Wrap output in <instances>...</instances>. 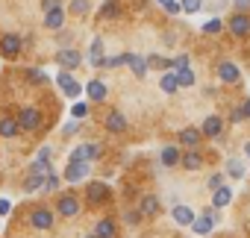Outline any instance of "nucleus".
<instances>
[{
	"label": "nucleus",
	"mask_w": 250,
	"mask_h": 238,
	"mask_svg": "<svg viewBox=\"0 0 250 238\" xmlns=\"http://www.w3.org/2000/svg\"><path fill=\"white\" fill-rule=\"evenodd\" d=\"M18 130H27V133H33V130H39L42 127V112L36 109V106H24L21 112H18Z\"/></svg>",
	"instance_id": "nucleus-1"
},
{
	"label": "nucleus",
	"mask_w": 250,
	"mask_h": 238,
	"mask_svg": "<svg viewBox=\"0 0 250 238\" xmlns=\"http://www.w3.org/2000/svg\"><path fill=\"white\" fill-rule=\"evenodd\" d=\"M100 153H103V147H100L97 141H88V144H80V147H74L68 162H88V165H91L94 159H100Z\"/></svg>",
	"instance_id": "nucleus-2"
},
{
	"label": "nucleus",
	"mask_w": 250,
	"mask_h": 238,
	"mask_svg": "<svg viewBox=\"0 0 250 238\" xmlns=\"http://www.w3.org/2000/svg\"><path fill=\"white\" fill-rule=\"evenodd\" d=\"M218 223V209H206L200 218H194V223H191V232L194 235H206V232H212V226Z\"/></svg>",
	"instance_id": "nucleus-3"
},
{
	"label": "nucleus",
	"mask_w": 250,
	"mask_h": 238,
	"mask_svg": "<svg viewBox=\"0 0 250 238\" xmlns=\"http://www.w3.org/2000/svg\"><path fill=\"white\" fill-rule=\"evenodd\" d=\"M221 133H224V118L215 115V112L206 115V118H203V124H200V136H203V139H218Z\"/></svg>",
	"instance_id": "nucleus-4"
},
{
	"label": "nucleus",
	"mask_w": 250,
	"mask_h": 238,
	"mask_svg": "<svg viewBox=\"0 0 250 238\" xmlns=\"http://www.w3.org/2000/svg\"><path fill=\"white\" fill-rule=\"evenodd\" d=\"M235 39H247L250 36V15H238V12H232V18L224 24Z\"/></svg>",
	"instance_id": "nucleus-5"
},
{
	"label": "nucleus",
	"mask_w": 250,
	"mask_h": 238,
	"mask_svg": "<svg viewBox=\"0 0 250 238\" xmlns=\"http://www.w3.org/2000/svg\"><path fill=\"white\" fill-rule=\"evenodd\" d=\"M56 62H59V68H62V71H74V68L83 62V53H80V50H74V47H59Z\"/></svg>",
	"instance_id": "nucleus-6"
},
{
	"label": "nucleus",
	"mask_w": 250,
	"mask_h": 238,
	"mask_svg": "<svg viewBox=\"0 0 250 238\" xmlns=\"http://www.w3.org/2000/svg\"><path fill=\"white\" fill-rule=\"evenodd\" d=\"M177 141H180L186 150H200V144H203V136H200V130H197V127H186V130H180Z\"/></svg>",
	"instance_id": "nucleus-7"
},
{
	"label": "nucleus",
	"mask_w": 250,
	"mask_h": 238,
	"mask_svg": "<svg viewBox=\"0 0 250 238\" xmlns=\"http://www.w3.org/2000/svg\"><path fill=\"white\" fill-rule=\"evenodd\" d=\"M180 165L186 168V171H203V165H206V156L200 153V150H183L180 153Z\"/></svg>",
	"instance_id": "nucleus-8"
},
{
	"label": "nucleus",
	"mask_w": 250,
	"mask_h": 238,
	"mask_svg": "<svg viewBox=\"0 0 250 238\" xmlns=\"http://www.w3.org/2000/svg\"><path fill=\"white\" fill-rule=\"evenodd\" d=\"M56 82H59V88H62L65 97H80V94H83V85L74 82V77H71L68 71H59V74H56Z\"/></svg>",
	"instance_id": "nucleus-9"
},
{
	"label": "nucleus",
	"mask_w": 250,
	"mask_h": 238,
	"mask_svg": "<svg viewBox=\"0 0 250 238\" xmlns=\"http://www.w3.org/2000/svg\"><path fill=\"white\" fill-rule=\"evenodd\" d=\"M56 215H62V218H74V215H80V200H77L74 194H62L59 203H56Z\"/></svg>",
	"instance_id": "nucleus-10"
},
{
	"label": "nucleus",
	"mask_w": 250,
	"mask_h": 238,
	"mask_svg": "<svg viewBox=\"0 0 250 238\" xmlns=\"http://www.w3.org/2000/svg\"><path fill=\"white\" fill-rule=\"evenodd\" d=\"M218 79L227 82V85H235V82L241 79L238 65H235V62H221V65H218Z\"/></svg>",
	"instance_id": "nucleus-11"
},
{
	"label": "nucleus",
	"mask_w": 250,
	"mask_h": 238,
	"mask_svg": "<svg viewBox=\"0 0 250 238\" xmlns=\"http://www.w3.org/2000/svg\"><path fill=\"white\" fill-rule=\"evenodd\" d=\"M85 197H88V203L100 206V203H106V200H109V185H106V182H88Z\"/></svg>",
	"instance_id": "nucleus-12"
},
{
	"label": "nucleus",
	"mask_w": 250,
	"mask_h": 238,
	"mask_svg": "<svg viewBox=\"0 0 250 238\" xmlns=\"http://www.w3.org/2000/svg\"><path fill=\"white\" fill-rule=\"evenodd\" d=\"M159 209H162V203H159L156 194H145V197L139 200V215H142V218H156Z\"/></svg>",
	"instance_id": "nucleus-13"
},
{
	"label": "nucleus",
	"mask_w": 250,
	"mask_h": 238,
	"mask_svg": "<svg viewBox=\"0 0 250 238\" xmlns=\"http://www.w3.org/2000/svg\"><path fill=\"white\" fill-rule=\"evenodd\" d=\"M171 218H174V223H180V226H191L194 223V209L191 206H186V203H177L174 209H171Z\"/></svg>",
	"instance_id": "nucleus-14"
},
{
	"label": "nucleus",
	"mask_w": 250,
	"mask_h": 238,
	"mask_svg": "<svg viewBox=\"0 0 250 238\" xmlns=\"http://www.w3.org/2000/svg\"><path fill=\"white\" fill-rule=\"evenodd\" d=\"M21 50H24V41L18 36H3V39H0V53H3L6 59H15Z\"/></svg>",
	"instance_id": "nucleus-15"
},
{
	"label": "nucleus",
	"mask_w": 250,
	"mask_h": 238,
	"mask_svg": "<svg viewBox=\"0 0 250 238\" xmlns=\"http://www.w3.org/2000/svg\"><path fill=\"white\" fill-rule=\"evenodd\" d=\"M88 171H91L88 162H68V168H65V179H68V182H80V179L88 177Z\"/></svg>",
	"instance_id": "nucleus-16"
},
{
	"label": "nucleus",
	"mask_w": 250,
	"mask_h": 238,
	"mask_svg": "<svg viewBox=\"0 0 250 238\" xmlns=\"http://www.w3.org/2000/svg\"><path fill=\"white\" fill-rule=\"evenodd\" d=\"M127 118H124V112H118V109H112L109 115H106V130L109 133H127Z\"/></svg>",
	"instance_id": "nucleus-17"
},
{
	"label": "nucleus",
	"mask_w": 250,
	"mask_h": 238,
	"mask_svg": "<svg viewBox=\"0 0 250 238\" xmlns=\"http://www.w3.org/2000/svg\"><path fill=\"white\" fill-rule=\"evenodd\" d=\"M30 223H33L36 229H50V226H53V212L44 209V206H39V209L30 215Z\"/></svg>",
	"instance_id": "nucleus-18"
},
{
	"label": "nucleus",
	"mask_w": 250,
	"mask_h": 238,
	"mask_svg": "<svg viewBox=\"0 0 250 238\" xmlns=\"http://www.w3.org/2000/svg\"><path fill=\"white\" fill-rule=\"evenodd\" d=\"M94 238H115L118 235V226H115V220L112 218H100L97 223H94V232H91Z\"/></svg>",
	"instance_id": "nucleus-19"
},
{
	"label": "nucleus",
	"mask_w": 250,
	"mask_h": 238,
	"mask_svg": "<svg viewBox=\"0 0 250 238\" xmlns=\"http://www.w3.org/2000/svg\"><path fill=\"white\" fill-rule=\"evenodd\" d=\"M88 59H91V65H94V68H103V65H106V56H103V39H100V36H94V39H91Z\"/></svg>",
	"instance_id": "nucleus-20"
},
{
	"label": "nucleus",
	"mask_w": 250,
	"mask_h": 238,
	"mask_svg": "<svg viewBox=\"0 0 250 238\" xmlns=\"http://www.w3.org/2000/svg\"><path fill=\"white\" fill-rule=\"evenodd\" d=\"M127 65H130L133 77H139V79L147 77V59H145V56H139V53H127Z\"/></svg>",
	"instance_id": "nucleus-21"
},
{
	"label": "nucleus",
	"mask_w": 250,
	"mask_h": 238,
	"mask_svg": "<svg viewBox=\"0 0 250 238\" xmlns=\"http://www.w3.org/2000/svg\"><path fill=\"white\" fill-rule=\"evenodd\" d=\"M159 162H162L165 168H177V165H180V147H177V144H165L162 153H159Z\"/></svg>",
	"instance_id": "nucleus-22"
},
{
	"label": "nucleus",
	"mask_w": 250,
	"mask_h": 238,
	"mask_svg": "<svg viewBox=\"0 0 250 238\" xmlns=\"http://www.w3.org/2000/svg\"><path fill=\"white\" fill-rule=\"evenodd\" d=\"M174 79H177V85H180V88H188V85H194V82H197V77H194L191 65L177 68V71H174Z\"/></svg>",
	"instance_id": "nucleus-23"
},
{
	"label": "nucleus",
	"mask_w": 250,
	"mask_h": 238,
	"mask_svg": "<svg viewBox=\"0 0 250 238\" xmlns=\"http://www.w3.org/2000/svg\"><path fill=\"white\" fill-rule=\"evenodd\" d=\"M85 94H88V97H91L94 103H103L109 91H106V82H100V79H91V82L85 85Z\"/></svg>",
	"instance_id": "nucleus-24"
},
{
	"label": "nucleus",
	"mask_w": 250,
	"mask_h": 238,
	"mask_svg": "<svg viewBox=\"0 0 250 238\" xmlns=\"http://www.w3.org/2000/svg\"><path fill=\"white\" fill-rule=\"evenodd\" d=\"M229 203H232V188L221 185L218 191H212V209H224V206H229Z\"/></svg>",
	"instance_id": "nucleus-25"
},
{
	"label": "nucleus",
	"mask_w": 250,
	"mask_h": 238,
	"mask_svg": "<svg viewBox=\"0 0 250 238\" xmlns=\"http://www.w3.org/2000/svg\"><path fill=\"white\" fill-rule=\"evenodd\" d=\"M44 27L47 30H62L65 27V9H53L44 15Z\"/></svg>",
	"instance_id": "nucleus-26"
},
{
	"label": "nucleus",
	"mask_w": 250,
	"mask_h": 238,
	"mask_svg": "<svg viewBox=\"0 0 250 238\" xmlns=\"http://www.w3.org/2000/svg\"><path fill=\"white\" fill-rule=\"evenodd\" d=\"M227 177H232V179H241L244 177V159H238V156H229L227 159V171H224Z\"/></svg>",
	"instance_id": "nucleus-27"
},
{
	"label": "nucleus",
	"mask_w": 250,
	"mask_h": 238,
	"mask_svg": "<svg viewBox=\"0 0 250 238\" xmlns=\"http://www.w3.org/2000/svg\"><path fill=\"white\" fill-rule=\"evenodd\" d=\"M21 130H18V121L15 118H0V136L3 139H15Z\"/></svg>",
	"instance_id": "nucleus-28"
},
{
	"label": "nucleus",
	"mask_w": 250,
	"mask_h": 238,
	"mask_svg": "<svg viewBox=\"0 0 250 238\" xmlns=\"http://www.w3.org/2000/svg\"><path fill=\"white\" fill-rule=\"evenodd\" d=\"M159 88H162L165 94H177V91H180V85H177V79H174V71H168V74L159 77Z\"/></svg>",
	"instance_id": "nucleus-29"
},
{
	"label": "nucleus",
	"mask_w": 250,
	"mask_h": 238,
	"mask_svg": "<svg viewBox=\"0 0 250 238\" xmlns=\"http://www.w3.org/2000/svg\"><path fill=\"white\" fill-rule=\"evenodd\" d=\"M39 188H44V177H42V174H27V179H24V191L33 194V191H39Z\"/></svg>",
	"instance_id": "nucleus-30"
},
{
	"label": "nucleus",
	"mask_w": 250,
	"mask_h": 238,
	"mask_svg": "<svg viewBox=\"0 0 250 238\" xmlns=\"http://www.w3.org/2000/svg\"><path fill=\"white\" fill-rule=\"evenodd\" d=\"M118 15H121L118 0H106V3L100 6V18H118Z\"/></svg>",
	"instance_id": "nucleus-31"
},
{
	"label": "nucleus",
	"mask_w": 250,
	"mask_h": 238,
	"mask_svg": "<svg viewBox=\"0 0 250 238\" xmlns=\"http://www.w3.org/2000/svg\"><path fill=\"white\" fill-rule=\"evenodd\" d=\"M200 30H203L206 36H218V33L224 30V21H221V18H209V21H206V24H203Z\"/></svg>",
	"instance_id": "nucleus-32"
},
{
	"label": "nucleus",
	"mask_w": 250,
	"mask_h": 238,
	"mask_svg": "<svg viewBox=\"0 0 250 238\" xmlns=\"http://www.w3.org/2000/svg\"><path fill=\"white\" fill-rule=\"evenodd\" d=\"M200 9H203V0H180V12L194 15V12H200Z\"/></svg>",
	"instance_id": "nucleus-33"
},
{
	"label": "nucleus",
	"mask_w": 250,
	"mask_h": 238,
	"mask_svg": "<svg viewBox=\"0 0 250 238\" xmlns=\"http://www.w3.org/2000/svg\"><path fill=\"white\" fill-rule=\"evenodd\" d=\"M27 79L36 82V85H44V82H47V74H44L42 68H30V71H27Z\"/></svg>",
	"instance_id": "nucleus-34"
},
{
	"label": "nucleus",
	"mask_w": 250,
	"mask_h": 238,
	"mask_svg": "<svg viewBox=\"0 0 250 238\" xmlns=\"http://www.w3.org/2000/svg\"><path fill=\"white\" fill-rule=\"evenodd\" d=\"M91 9L88 0H71V15H85Z\"/></svg>",
	"instance_id": "nucleus-35"
},
{
	"label": "nucleus",
	"mask_w": 250,
	"mask_h": 238,
	"mask_svg": "<svg viewBox=\"0 0 250 238\" xmlns=\"http://www.w3.org/2000/svg\"><path fill=\"white\" fill-rule=\"evenodd\" d=\"M224 185V174H209V179H206V188L209 191H218Z\"/></svg>",
	"instance_id": "nucleus-36"
},
{
	"label": "nucleus",
	"mask_w": 250,
	"mask_h": 238,
	"mask_svg": "<svg viewBox=\"0 0 250 238\" xmlns=\"http://www.w3.org/2000/svg\"><path fill=\"white\" fill-rule=\"evenodd\" d=\"M124 223H130V226H139V223H142V215H139V209H130V212H124Z\"/></svg>",
	"instance_id": "nucleus-37"
},
{
	"label": "nucleus",
	"mask_w": 250,
	"mask_h": 238,
	"mask_svg": "<svg viewBox=\"0 0 250 238\" xmlns=\"http://www.w3.org/2000/svg\"><path fill=\"white\" fill-rule=\"evenodd\" d=\"M159 3L168 15H180V0H159Z\"/></svg>",
	"instance_id": "nucleus-38"
},
{
	"label": "nucleus",
	"mask_w": 250,
	"mask_h": 238,
	"mask_svg": "<svg viewBox=\"0 0 250 238\" xmlns=\"http://www.w3.org/2000/svg\"><path fill=\"white\" fill-rule=\"evenodd\" d=\"M121 65H127V53H121V56H109L103 68H121Z\"/></svg>",
	"instance_id": "nucleus-39"
},
{
	"label": "nucleus",
	"mask_w": 250,
	"mask_h": 238,
	"mask_svg": "<svg viewBox=\"0 0 250 238\" xmlns=\"http://www.w3.org/2000/svg\"><path fill=\"white\" fill-rule=\"evenodd\" d=\"M56 188H59V177L50 171V174L44 177V191H56Z\"/></svg>",
	"instance_id": "nucleus-40"
},
{
	"label": "nucleus",
	"mask_w": 250,
	"mask_h": 238,
	"mask_svg": "<svg viewBox=\"0 0 250 238\" xmlns=\"http://www.w3.org/2000/svg\"><path fill=\"white\" fill-rule=\"evenodd\" d=\"M232 9H235L238 15H247V12H250V0H232Z\"/></svg>",
	"instance_id": "nucleus-41"
},
{
	"label": "nucleus",
	"mask_w": 250,
	"mask_h": 238,
	"mask_svg": "<svg viewBox=\"0 0 250 238\" xmlns=\"http://www.w3.org/2000/svg\"><path fill=\"white\" fill-rule=\"evenodd\" d=\"M229 124H244V112H241V106H232V112H229Z\"/></svg>",
	"instance_id": "nucleus-42"
},
{
	"label": "nucleus",
	"mask_w": 250,
	"mask_h": 238,
	"mask_svg": "<svg viewBox=\"0 0 250 238\" xmlns=\"http://www.w3.org/2000/svg\"><path fill=\"white\" fill-rule=\"evenodd\" d=\"M42 9H44V15L53 9H62V0H42Z\"/></svg>",
	"instance_id": "nucleus-43"
},
{
	"label": "nucleus",
	"mask_w": 250,
	"mask_h": 238,
	"mask_svg": "<svg viewBox=\"0 0 250 238\" xmlns=\"http://www.w3.org/2000/svg\"><path fill=\"white\" fill-rule=\"evenodd\" d=\"M71 115H74V118H88V106H85V103H74Z\"/></svg>",
	"instance_id": "nucleus-44"
},
{
	"label": "nucleus",
	"mask_w": 250,
	"mask_h": 238,
	"mask_svg": "<svg viewBox=\"0 0 250 238\" xmlns=\"http://www.w3.org/2000/svg\"><path fill=\"white\" fill-rule=\"evenodd\" d=\"M186 65H188V53H180V56L174 59V71H177V68H186Z\"/></svg>",
	"instance_id": "nucleus-45"
},
{
	"label": "nucleus",
	"mask_w": 250,
	"mask_h": 238,
	"mask_svg": "<svg viewBox=\"0 0 250 238\" xmlns=\"http://www.w3.org/2000/svg\"><path fill=\"white\" fill-rule=\"evenodd\" d=\"M77 130H80V121H71V124H65V130H62V133H65V136H74Z\"/></svg>",
	"instance_id": "nucleus-46"
},
{
	"label": "nucleus",
	"mask_w": 250,
	"mask_h": 238,
	"mask_svg": "<svg viewBox=\"0 0 250 238\" xmlns=\"http://www.w3.org/2000/svg\"><path fill=\"white\" fill-rule=\"evenodd\" d=\"M241 112H244V124L250 121V97H244V103H241Z\"/></svg>",
	"instance_id": "nucleus-47"
},
{
	"label": "nucleus",
	"mask_w": 250,
	"mask_h": 238,
	"mask_svg": "<svg viewBox=\"0 0 250 238\" xmlns=\"http://www.w3.org/2000/svg\"><path fill=\"white\" fill-rule=\"evenodd\" d=\"M6 212H9V200L3 197V200H0V215H6Z\"/></svg>",
	"instance_id": "nucleus-48"
},
{
	"label": "nucleus",
	"mask_w": 250,
	"mask_h": 238,
	"mask_svg": "<svg viewBox=\"0 0 250 238\" xmlns=\"http://www.w3.org/2000/svg\"><path fill=\"white\" fill-rule=\"evenodd\" d=\"M244 153H247V159H250V141H244Z\"/></svg>",
	"instance_id": "nucleus-49"
},
{
	"label": "nucleus",
	"mask_w": 250,
	"mask_h": 238,
	"mask_svg": "<svg viewBox=\"0 0 250 238\" xmlns=\"http://www.w3.org/2000/svg\"><path fill=\"white\" fill-rule=\"evenodd\" d=\"M83 238H94V235H83Z\"/></svg>",
	"instance_id": "nucleus-50"
}]
</instances>
